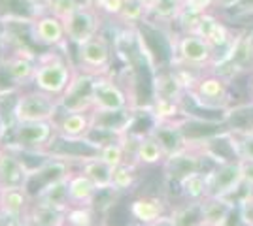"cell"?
Returning a JSON list of instances; mask_svg holds the SVG:
<instances>
[{"label": "cell", "instance_id": "1", "mask_svg": "<svg viewBox=\"0 0 253 226\" xmlns=\"http://www.w3.org/2000/svg\"><path fill=\"white\" fill-rule=\"evenodd\" d=\"M74 75V68L70 65V61H66L64 57L57 53H47L36 61L32 85L42 93L61 98L68 85L72 83Z\"/></svg>", "mask_w": 253, "mask_h": 226}, {"label": "cell", "instance_id": "2", "mask_svg": "<svg viewBox=\"0 0 253 226\" xmlns=\"http://www.w3.org/2000/svg\"><path fill=\"white\" fill-rule=\"evenodd\" d=\"M185 95L201 109L208 111H227L232 106L229 81L219 74L199 75L195 85L185 91Z\"/></svg>", "mask_w": 253, "mask_h": 226}, {"label": "cell", "instance_id": "3", "mask_svg": "<svg viewBox=\"0 0 253 226\" xmlns=\"http://www.w3.org/2000/svg\"><path fill=\"white\" fill-rule=\"evenodd\" d=\"M61 111L59 98L42 93V91H31L17 95L13 102L11 117L13 123H32V121H55Z\"/></svg>", "mask_w": 253, "mask_h": 226}, {"label": "cell", "instance_id": "4", "mask_svg": "<svg viewBox=\"0 0 253 226\" xmlns=\"http://www.w3.org/2000/svg\"><path fill=\"white\" fill-rule=\"evenodd\" d=\"M63 23L66 40L78 47L82 43L89 42L91 38H95L96 34H100L102 15L95 6H89V4L82 2L74 11H70L64 17Z\"/></svg>", "mask_w": 253, "mask_h": 226}, {"label": "cell", "instance_id": "5", "mask_svg": "<svg viewBox=\"0 0 253 226\" xmlns=\"http://www.w3.org/2000/svg\"><path fill=\"white\" fill-rule=\"evenodd\" d=\"M43 153L51 159H59L64 162H84L96 159L100 155V149H96L93 143L82 138H72V136H64L61 132H55L53 138L49 140V143L43 147Z\"/></svg>", "mask_w": 253, "mask_h": 226}, {"label": "cell", "instance_id": "6", "mask_svg": "<svg viewBox=\"0 0 253 226\" xmlns=\"http://www.w3.org/2000/svg\"><path fill=\"white\" fill-rule=\"evenodd\" d=\"M78 61L87 74L102 75L112 65V47L102 34H96L89 42L78 45Z\"/></svg>", "mask_w": 253, "mask_h": 226}, {"label": "cell", "instance_id": "7", "mask_svg": "<svg viewBox=\"0 0 253 226\" xmlns=\"http://www.w3.org/2000/svg\"><path fill=\"white\" fill-rule=\"evenodd\" d=\"M244 187L240 162H221L208 170V196H225L231 198Z\"/></svg>", "mask_w": 253, "mask_h": 226}, {"label": "cell", "instance_id": "8", "mask_svg": "<svg viewBox=\"0 0 253 226\" xmlns=\"http://www.w3.org/2000/svg\"><path fill=\"white\" fill-rule=\"evenodd\" d=\"M178 59L189 68H204L213 66L215 63V51L210 43L202 36L195 32H185L176 43Z\"/></svg>", "mask_w": 253, "mask_h": 226}, {"label": "cell", "instance_id": "9", "mask_svg": "<svg viewBox=\"0 0 253 226\" xmlns=\"http://www.w3.org/2000/svg\"><path fill=\"white\" fill-rule=\"evenodd\" d=\"M204 159L206 157L195 145H189L187 149L178 153V155L167 157L161 166L165 170V177L170 183L179 185L185 177L204 170Z\"/></svg>", "mask_w": 253, "mask_h": 226}, {"label": "cell", "instance_id": "10", "mask_svg": "<svg viewBox=\"0 0 253 226\" xmlns=\"http://www.w3.org/2000/svg\"><path fill=\"white\" fill-rule=\"evenodd\" d=\"M193 32L202 36L206 42L210 43L211 47H213V51H215V59H217V61L229 51L232 40H234V36H232L231 31L227 29V25H225L221 19H217L210 11L202 13L201 17H199V21L195 25ZM217 61H215V63H217Z\"/></svg>", "mask_w": 253, "mask_h": 226}, {"label": "cell", "instance_id": "11", "mask_svg": "<svg viewBox=\"0 0 253 226\" xmlns=\"http://www.w3.org/2000/svg\"><path fill=\"white\" fill-rule=\"evenodd\" d=\"M96 75L76 74L72 83L59 98L63 111H93V81Z\"/></svg>", "mask_w": 253, "mask_h": 226}, {"label": "cell", "instance_id": "12", "mask_svg": "<svg viewBox=\"0 0 253 226\" xmlns=\"http://www.w3.org/2000/svg\"><path fill=\"white\" fill-rule=\"evenodd\" d=\"M57 132L55 121H32V123H13V141L25 149H43L53 134Z\"/></svg>", "mask_w": 253, "mask_h": 226}, {"label": "cell", "instance_id": "13", "mask_svg": "<svg viewBox=\"0 0 253 226\" xmlns=\"http://www.w3.org/2000/svg\"><path fill=\"white\" fill-rule=\"evenodd\" d=\"M148 134H151L161 143L167 157L178 155L191 145L181 119L179 121H155Z\"/></svg>", "mask_w": 253, "mask_h": 226}, {"label": "cell", "instance_id": "14", "mask_svg": "<svg viewBox=\"0 0 253 226\" xmlns=\"http://www.w3.org/2000/svg\"><path fill=\"white\" fill-rule=\"evenodd\" d=\"M70 173H72L70 172V162H64L49 157L40 168H36V170H32L29 173L27 183H25V191L34 200L45 187H49L55 181H61L66 175H70Z\"/></svg>", "mask_w": 253, "mask_h": 226}, {"label": "cell", "instance_id": "15", "mask_svg": "<svg viewBox=\"0 0 253 226\" xmlns=\"http://www.w3.org/2000/svg\"><path fill=\"white\" fill-rule=\"evenodd\" d=\"M125 108H130L125 91L106 74L96 75L93 81V109L114 111Z\"/></svg>", "mask_w": 253, "mask_h": 226}, {"label": "cell", "instance_id": "16", "mask_svg": "<svg viewBox=\"0 0 253 226\" xmlns=\"http://www.w3.org/2000/svg\"><path fill=\"white\" fill-rule=\"evenodd\" d=\"M31 34L36 43H42L45 47H59L68 42L64 32V23L53 13L34 15L31 23Z\"/></svg>", "mask_w": 253, "mask_h": 226}, {"label": "cell", "instance_id": "17", "mask_svg": "<svg viewBox=\"0 0 253 226\" xmlns=\"http://www.w3.org/2000/svg\"><path fill=\"white\" fill-rule=\"evenodd\" d=\"M34 70H36V61L31 55H27V51L21 47L10 53L6 59H2V72L8 75V79L17 89L27 83H32Z\"/></svg>", "mask_w": 253, "mask_h": 226}, {"label": "cell", "instance_id": "18", "mask_svg": "<svg viewBox=\"0 0 253 226\" xmlns=\"http://www.w3.org/2000/svg\"><path fill=\"white\" fill-rule=\"evenodd\" d=\"M32 205V198L25 191V187H13V189H2L0 194V213L17 223L27 221L29 209Z\"/></svg>", "mask_w": 253, "mask_h": 226}, {"label": "cell", "instance_id": "19", "mask_svg": "<svg viewBox=\"0 0 253 226\" xmlns=\"http://www.w3.org/2000/svg\"><path fill=\"white\" fill-rule=\"evenodd\" d=\"M29 172L25 168L21 159L6 145L0 149V185L2 189H13V187H25Z\"/></svg>", "mask_w": 253, "mask_h": 226}, {"label": "cell", "instance_id": "20", "mask_svg": "<svg viewBox=\"0 0 253 226\" xmlns=\"http://www.w3.org/2000/svg\"><path fill=\"white\" fill-rule=\"evenodd\" d=\"M234 209H238V204L232 198L206 196L202 198V225L227 226L232 219Z\"/></svg>", "mask_w": 253, "mask_h": 226}, {"label": "cell", "instance_id": "21", "mask_svg": "<svg viewBox=\"0 0 253 226\" xmlns=\"http://www.w3.org/2000/svg\"><path fill=\"white\" fill-rule=\"evenodd\" d=\"M68 205H55L40 200H32L25 226H64Z\"/></svg>", "mask_w": 253, "mask_h": 226}, {"label": "cell", "instance_id": "22", "mask_svg": "<svg viewBox=\"0 0 253 226\" xmlns=\"http://www.w3.org/2000/svg\"><path fill=\"white\" fill-rule=\"evenodd\" d=\"M128 213L138 225H148L151 221L159 219L161 215L169 213L167 202L159 196H138L128 205Z\"/></svg>", "mask_w": 253, "mask_h": 226}, {"label": "cell", "instance_id": "23", "mask_svg": "<svg viewBox=\"0 0 253 226\" xmlns=\"http://www.w3.org/2000/svg\"><path fill=\"white\" fill-rule=\"evenodd\" d=\"M93 125L91 111H63L55 119V129L64 136L82 138Z\"/></svg>", "mask_w": 253, "mask_h": 226}, {"label": "cell", "instance_id": "24", "mask_svg": "<svg viewBox=\"0 0 253 226\" xmlns=\"http://www.w3.org/2000/svg\"><path fill=\"white\" fill-rule=\"evenodd\" d=\"M134 162L136 164H142V166H157V164H163L167 155L151 134H142V136H136V143H134Z\"/></svg>", "mask_w": 253, "mask_h": 226}, {"label": "cell", "instance_id": "25", "mask_svg": "<svg viewBox=\"0 0 253 226\" xmlns=\"http://www.w3.org/2000/svg\"><path fill=\"white\" fill-rule=\"evenodd\" d=\"M96 193H98L96 185L82 170L70 175V179H68V202H70V205H91Z\"/></svg>", "mask_w": 253, "mask_h": 226}, {"label": "cell", "instance_id": "26", "mask_svg": "<svg viewBox=\"0 0 253 226\" xmlns=\"http://www.w3.org/2000/svg\"><path fill=\"white\" fill-rule=\"evenodd\" d=\"M155 98L159 100H176L181 102V97L185 95V87L181 83L179 75L176 70H170V72H161L155 77Z\"/></svg>", "mask_w": 253, "mask_h": 226}, {"label": "cell", "instance_id": "27", "mask_svg": "<svg viewBox=\"0 0 253 226\" xmlns=\"http://www.w3.org/2000/svg\"><path fill=\"white\" fill-rule=\"evenodd\" d=\"M82 166V172L96 185V189H110L112 181H114V168L110 164H106L100 157L91 159V161L80 164Z\"/></svg>", "mask_w": 253, "mask_h": 226}, {"label": "cell", "instance_id": "28", "mask_svg": "<svg viewBox=\"0 0 253 226\" xmlns=\"http://www.w3.org/2000/svg\"><path fill=\"white\" fill-rule=\"evenodd\" d=\"M170 215L176 226H201L202 225V200H185V204L176 205Z\"/></svg>", "mask_w": 253, "mask_h": 226}, {"label": "cell", "instance_id": "29", "mask_svg": "<svg viewBox=\"0 0 253 226\" xmlns=\"http://www.w3.org/2000/svg\"><path fill=\"white\" fill-rule=\"evenodd\" d=\"M179 193L185 200H202L208 196V170H202L185 177L178 185Z\"/></svg>", "mask_w": 253, "mask_h": 226}, {"label": "cell", "instance_id": "30", "mask_svg": "<svg viewBox=\"0 0 253 226\" xmlns=\"http://www.w3.org/2000/svg\"><path fill=\"white\" fill-rule=\"evenodd\" d=\"M70 175H66L61 181H55L49 187H45L34 200H40V202H47V204L55 205H70V202H68V179H70Z\"/></svg>", "mask_w": 253, "mask_h": 226}, {"label": "cell", "instance_id": "31", "mask_svg": "<svg viewBox=\"0 0 253 226\" xmlns=\"http://www.w3.org/2000/svg\"><path fill=\"white\" fill-rule=\"evenodd\" d=\"M136 179H138L136 162L126 161V162H123L121 166L114 168V181H112V187H114L116 191H119V193H123V191L132 189L134 183H136Z\"/></svg>", "mask_w": 253, "mask_h": 226}, {"label": "cell", "instance_id": "32", "mask_svg": "<svg viewBox=\"0 0 253 226\" xmlns=\"http://www.w3.org/2000/svg\"><path fill=\"white\" fill-rule=\"evenodd\" d=\"M128 136V134H126ZM126 136L123 134H117L114 130L110 129H104V127H98V125H91V129L85 132V140L89 141V143H93L96 149H102L106 145H110V143H116V141H125Z\"/></svg>", "mask_w": 253, "mask_h": 226}, {"label": "cell", "instance_id": "33", "mask_svg": "<svg viewBox=\"0 0 253 226\" xmlns=\"http://www.w3.org/2000/svg\"><path fill=\"white\" fill-rule=\"evenodd\" d=\"M96 209L93 205H68L66 209V225L68 226H96Z\"/></svg>", "mask_w": 253, "mask_h": 226}, {"label": "cell", "instance_id": "34", "mask_svg": "<svg viewBox=\"0 0 253 226\" xmlns=\"http://www.w3.org/2000/svg\"><path fill=\"white\" fill-rule=\"evenodd\" d=\"M146 15H149V13L140 0H125L117 19L125 25H136V23H144Z\"/></svg>", "mask_w": 253, "mask_h": 226}, {"label": "cell", "instance_id": "35", "mask_svg": "<svg viewBox=\"0 0 253 226\" xmlns=\"http://www.w3.org/2000/svg\"><path fill=\"white\" fill-rule=\"evenodd\" d=\"M128 138V136H126ZM126 140L125 141H116V143H110V145H106L100 149V159L106 162V164H110L112 168H117V166H121L123 162H126Z\"/></svg>", "mask_w": 253, "mask_h": 226}, {"label": "cell", "instance_id": "36", "mask_svg": "<svg viewBox=\"0 0 253 226\" xmlns=\"http://www.w3.org/2000/svg\"><path fill=\"white\" fill-rule=\"evenodd\" d=\"M181 8H183V0H159L157 6L153 8L151 13L157 17L159 21L170 23V21H178Z\"/></svg>", "mask_w": 253, "mask_h": 226}, {"label": "cell", "instance_id": "37", "mask_svg": "<svg viewBox=\"0 0 253 226\" xmlns=\"http://www.w3.org/2000/svg\"><path fill=\"white\" fill-rule=\"evenodd\" d=\"M82 4V0H51L49 6H47V11L57 15L59 19H64L70 11H74L78 6Z\"/></svg>", "mask_w": 253, "mask_h": 226}, {"label": "cell", "instance_id": "38", "mask_svg": "<svg viewBox=\"0 0 253 226\" xmlns=\"http://www.w3.org/2000/svg\"><path fill=\"white\" fill-rule=\"evenodd\" d=\"M238 219L244 226H253V191H248L238 202Z\"/></svg>", "mask_w": 253, "mask_h": 226}, {"label": "cell", "instance_id": "39", "mask_svg": "<svg viewBox=\"0 0 253 226\" xmlns=\"http://www.w3.org/2000/svg\"><path fill=\"white\" fill-rule=\"evenodd\" d=\"M123 2L125 0H98L95 4V8L100 11V15H110V17H116L119 15V11L123 8Z\"/></svg>", "mask_w": 253, "mask_h": 226}, {"label": "cell", "instance_id": "40", "mask_svg": "<svg viewBox=\"0 0 253 226\" xmlns=\"http://www.w3.org/2000/svg\"><path fill=\"white\" fill-rule=\"evenodd\" d=\"M236 140H238L240 157H246V159H252L253 161V132L236 134Z\"/></svg>", "mask_w": 253, "mask_h": 226}, {"label": "cell", "instance_id": "41", "mask_svg": "<svg viewBox=\"0 0 253 226\" xmlns=\"http://www.w3.org/2000/svg\"><path fill=\"white\" fill-rule=\"evenodd\" d=\"M238 162H240V168H242L244 187L248 191H253V161L252 159H246V157H240Z\"/></svg>", "mask_w": 253, "mask_h": 226}, {"label": "cell", "instance_id": "42", "mask_svg": "<svg viewBox=\"0 0 253 226\" xmlns=\"http://www.w3.org/2000/svg\"><path fill=\"white\" fill-rule=\"evenodd\" d=\"M215 4V0H183V8L181 10H189L195 13H206L208 8Z\"/></svg>", "mask_w": 253, "mask_h": 226}, {"label": "cell", "instance_id": "43", "mask_svg": "<svg viewBox=\"0 0 253 226\" xmlns=\"http://www.w3.org/2000/svg\"><path fill=\"white\" fill-rule=\"evenodd\" d=\"M140 226H176V223H174V217L170 215V213H165V215H161L159 219L151 221L148 225H140Z\"/></svg>", "mask_w": 253, "mask_h": 226}, {"label": "cell", "instance_id": "44", "mask_svg": "<svg viewBox=\"0 0 253 226\" xmlns=\"http://www.w3.org/2000/svg\"><path fill=\"white\" fill-rule=\"evenodd\" d=\"M242 0H215V4L213 6H219L223 10H229V8H234V6H238Z\"/></svg>", "mask_w": 253, "mask_h": 226}, {"label": "cell", "instance_id": "45", "mask_svg": "<svg viewBox=\"0 0 253 226\" xmlns=\"http://www.w3.org/2000/svg\"><path fill=\"white\" fill-rule=\"evenodd\" d=\"M0 217H2V219H0V226H25L23 223H17V221H13V219H8V217L2 215V213H0Z\"/></svg>", "mask_w": 253, "mask_h": 226}, {"label": "cell", "instance_id": "46", "mask_svg": "<svg viewBox=\"0 0 253 226\" xmlns=\"http://www.w3.org/2000/svg\"><path fill=\"white\" fill-rule=\"evenodd\" d=\"M31 6H34V8H42V10H47V6H49V2L51 0H27Z\"/></svg>", "mask_w": 253, "mask_h": 226}, {"label": "cell", "instance_id": "47", "mask_svg": "<svg viewBox=\"0 0 253 226\" xmlns=\"http://www.w3.org/2000/svg\"><path fill=\"white\" fill-rule=\"evenodd\" d=\"M140 2H142V4L146 6V10H148V13H151V11H153V8L157 6L159 0H140Z\"/></svg>", "mask_w": 253, "mask_h": 226}, {"label": "cell", "instance_id": "48", "mask_svg": "<svg viewBox=\"0 0 253 226\" xmlns=\"http://www.w3.org/2000/svg\"><path fill=\"white\" fill-rule=\"evenodd\" d=\"M84 2H85V4H89V6H95L98 0H84Z\"/></svg>", "mask_w": 253, "mask_h": 226}, {"label": "cell", "instance_id": "49", "mask_svg": "<svg viewBox=\"0 0 253 226\" xmlns=\"http://www.w3.org/2000/svg\"><path fill=\"white\" fill-rule=\"evenodd\" d=\"M250 93H252V100H253V79H252V83H250Z\"/></svg>", "mask_w": 253, "mask_h": 226}, {"label": "cell", "instance_id": "50", "mask_svg": "<svg viewBox=\"0 0 253 226\" xmlns=\"http://www.w3.org/2000/svg\"><path fill=\"white\" fill-rule=\"evenodd\" d=\"M0 70H2V57H0Z\"/></svg>", "mask_w": 253, "mask_h": 226}, {"label": "cell", "instance_id": "51", "mask_svg": "<svg viewBox=\"0 0 253 226\" xmlns=\"http://www.w3.org/2000/svg\"><path fill=\"white\" fill-rule=\"evenodd\" d=\"M0 194H2V185H0Z\"/></svg>", "mask_w": 253, "mask_h": 226}, {"label": "cell", "instance_id": "52", "mask_svg": "<svg viewBox=\"0 0 253 226\" xmlns=\"http://www.w3.org/2000/svg\"><path fill=\"white\" fill-rule=\"evenodd\" d=\"M201 226H206V225H201Z\"/></svg>", "mask_w": 253, "mask_h": 226}, {"label": "cell", "instance_id": "53", "mask_svg": "<svg viewBox=\"0 0 253 226\" xmlns=\"http://www.w3.org/2000/svg\"><path fill=\"white\" fill-rule=\"evenodd\" d=\"M100 226H106V225H100Z\"/></svg>", "mask_w": 253, "mask_h": 226}, {"label": "cell", "instance_id": "54", "mask_svg": "<svg viewBox=\"0 0 253 226\" xmlns=\"http://www.w3.org/2000/svg\"><path fill=\"white\" fill-rule=\"evenodd\" d=\"M0 149H2V145H0Z\"/></svg>", "mask_w": 253, "mask_h": 226}, {"label": "cell", "instance_id": "55", "mask_svg": "<svg viewBox=\"0 0 253 226\" xmlns=\"http://www.w3.org/2000/svg\"><path fill=\"white\" fill-rule=\"evenodd\" d=\"M64 226H68V225H64Z\"/></svg>", "mask_w": 253, "mask_h": 226}, {"label": "cell", "instance_id": "56", "mask_svg": "<svg viewBox=\"0 0 253 226\" xmlns=\"http://www.w3.org/2000/svg\"><path fill=\"white\" fill-rule=\"evenodd\" d=\"M136 226H140V225H136Z\"/></svg>", "mask_w": 253, "mask_h": 226}, {"label": "cell", "instance_id": "57", "mask_svg": "<svg viewBox=\"0 0 253 226\" xmlns=\"http://www.w3.org/2000/svg\"><path fill=\"white\" fill-rule=\"evenodd\" d=\"M82 2H84V0H82Z\"/></svg>", "mask_w": 253, "mask_h": 226}]
</instances>
